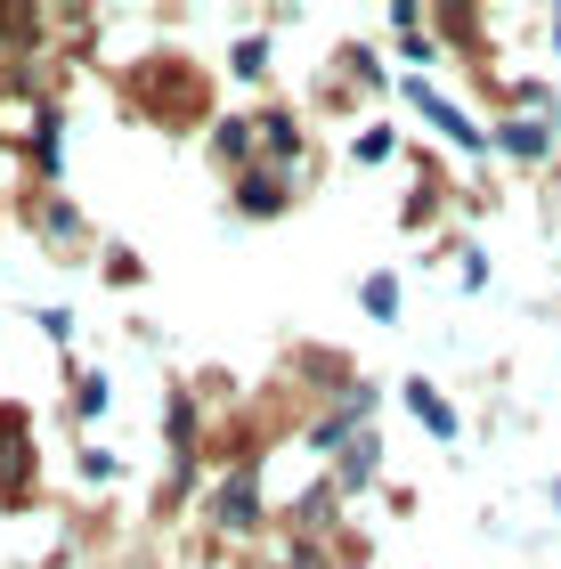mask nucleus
Listing matches in <instances>:
<instances>
[{
	"label": "nucleus",
	"mask_w": 561,
	"mask_h": 569,
	"mask_svg": "<svg viewBox=\"0 0 561 569\" xmlns=\"http://www.w3.org/2000/svg\"><path fill=\"white\" fill-rule=\"evenodd\" d=\"M244 212H277V203H285V188H277V179H244Z\"/></svg>",
	"instance_id": "6"
},
{
	"label": "nucleus",
	"mask_w": 561,
	"mask_h": 569,
	"mask_svg": "<svg viewBox=\"0 0 561 569\" xmlns=\"http://www.w3.org/2000/svg\"><path fill=\"white\" fill-rule=\"evenodd\" d=\"M359 569H367V561H359Z\"/></svg>",
	"instance_id": "10"
},
{
	"label": "nucleus",
	"mask_w": 561,
	"mask_h": 569,
	"mask_svg": "<svg viewBox=\"0 0 561 569\" xmlns=\"http://www.w3.org/2000/svg\"><path fill=\"white\" fill-rule=\"evenodd\" d=\"M407 98H415V107H423L431 122H440V131H448V139H464V147H480V131H472V122H464V114H455V107H448V98H440V90H423V82H407Z\"/></svg>",
	"instance_id": "1"
},
{
	"label": "nucleus",
	"mask_w": 561,
	"mask_h": 569,
	"mask_svg": "<svg viewBox=\"0 0 561 569\" xmlns=\"http://www.w3.org/2000/svg\"><path fill=\"white\" fill-rule=\"evenodd\" d=\"M407 407H415V416L431 423V431H440V439H455V416H448V399L440 391H431V382L415 375V382H407Z\"/></svg>",
	"instance_id": "2"
},
{
	"label": "nucleus",
	"mask_w": 561,
	"mask_h": 569,
	"mask_svg": "<svg viewBox=\"0 0 561 569\" xmlns=\"http://www.w3.org/2000/svg\"><path fill=\"white\" fill-rule=\"evenodd\" d=\"M504 147H513L521 163H538L545 154V122H504Z\"/></svg>",
	"instance_id": "4"
},
{
	"label": "nucleus",
	"mask_w": 561,
	"mask_h": 569,
	"mask_svg": "<svg viewBox=\"0 0 561 569\" xmlns=\"http://www.w3.org/2000/svg\"><path fill=\"white\" fill-rule=\"evenodd\" d=\"M261 139L277 147V163H293V154H301V122L293 114H261Z\"/></svg>",
	"instance_id": "3"
},
{
	"label": "nucleus",
	"mask_w": 561,
	"mask_h": 569,
	"mask_svg": "<svg viewBox=\"0 0 561 569\" xmlns=\"http://www.w3.org/2000/svg\"><path fill=\"white\" fill-rule=\"evenodd\" d=\"M367 309L374 318H399V277H367Z\"/></svg>",
	"instance_id": "7"
},
{
	"label": "nucleus",
	"mask_w": 561,
	"mask_h": 569,
	"mask_svg": "<svg viewBox=\"0 0 561 569\" xmlns=\"http://www.w3.org/2000/svg\"><path fill=\"white\" fill-rule=\"evenodd\" d=\"M244 147H252L244 122H220V154H228V163H244Z\"/></svg>",
	"instance_id": "9"
},
{
	"label": "nucleus",
	"mask_w": 561,
	"mask_h": 569,
	"mask_svg": "<svg viewBox=\"0 0 561 569\" xmlns=\"http://www.w3.org/2000/svg\"><path fill=\"white\" fill-rule=\"evenodd\" d=\"M367 472H374V439H359V448H350V456H342V480H350V488H359Z\"/></svg>",
	"instance_id": "8"
},
{
	"label": "nucleus",
	"mask_w": 561,
	"mask_h": 569,
	"mask_svg": "<svg viewBox=\"0 0 561 569\" xmlns=\"http://www.w3.org/2000/svg\"><path fill=\"white\" fill-rule=\"evenodd\" d=\"M252 512H261V505H252V480H237V488L220 497V521H228V529H252Z\"/></svg>",
	"instance_id": "5"
}]
</instances>
